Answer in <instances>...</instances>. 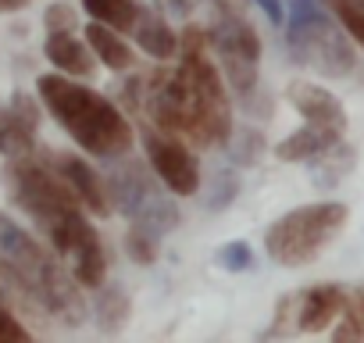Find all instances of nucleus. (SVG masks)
I'll return each mask as SVG.
<instances>
[{
	"instance_id": "f257e3e1",
	"label": "nucleus",
	"mask_w": 364,
	"mask_h": 343,
	"mask_svg": "<svg viewBox=\"0 0 364 343\" xmlns=\"http://www.w3.org/2000/svg\"><path fill=\"white\" fill-rule=\"evenodd\" d=\"M125 100L157 129L186 136L197 147H218L232 136V107L218 68L200 58H178L175 72L125 79Z\"/></svg>"
},
{
	"instance_id": "f03ea898",
	"label": "nucleus",
	"mask_w": 364,
	"mask_h": 343,
	"mask_svg": "<svg viewBox=\"0 0 364 343\" xmlns=\"http://www.w3.org/2000/svg\"><path fill=\"white\" fill-rule=\"evenodd\" d=\"M8 194L11 201L47 233L50 247L72 261V275L79 286L86 290H97L104 286V275H107V254H104V243L97 236V229L86 222L82 215V201L65 186V179L58 172H50L43 161L29 154H18L11 157L8 172Z\"/></svg>"
},
{
	"instance_id": "7ed1b4c3",
	"label": "nucleus",
	"mask_w": 364,
	"mask_h": 343,
	"mask_svg": "<svg viewBox=\"0 0 364 343\" xmlns=\"http://www.w3.org/2000/svg\"><path fill=\"white\" fill-rule=\"evenodd\" d=\"M36 93L43 100V107L54 115V122L93 157H122L132 147V125L125 122V115L100 97L97 90L72 83L68 75H40L36 79Z\"/></svg>"
},
{
	"instance_id": "20e7f679",
	"label": "nucleus",
	"mask_w": 364,
	"mask_h": 343,
	"mask_svg": "<svg viewBox=\"0 0 364 343\" xmlns=\"http://www.w3.org/2000/svg\"><path fill=\"white\" fill-rule=\"evenodd\" d=\"M289 19H286V47L293 61L314 68L318 75L343 79L357 72L353 43L343 36V29L325 15L318 0H286Z\"/></svg>"
},
{
	"instance_id": "39448f33",
	"label": "nucleus",
	"mask_w": 364,
	"mask_h": 343,
	"mask_svg": "<svg viewBox=\"0 0 364 343\" xmlns=\"http://www.w3.org/2000/svg\"><path fill=\"white\" fill-rule=\"evenodd\" d=\"M350 211L339 201H321V204H304L275 218L264 233V250L275 265L282 268H300L311 265L346 226Z\"/></svg>"
},
{
	"instance_id": "423d86ee",
	"label": "nucleus",
	"mask_w": 364,
	"mask_h": 343,
	"mask_svg": "<svg viewBox=\"0 0 364 343\" xmlns=\"http://www.w3.org/2000/svg\"><path fill=\"white\" fill-rule=\"evenodd\" d=\"M111 208H118L136 229H146L154 236L171 233L178 226V208L175 201L157 186V179L150 176L146 168H139L136 161H125L111 172Z\"/></svg>"
},
{
	"instance_id": "0eeeda50",
	"label": "nucleus",
	"mask_w": 364,
	"mask_h": 343,
	"mask_svg": "<svg viewBox=\"0 0 364 343\" xmlns=\"http://www.w3.org/2000/svg\"><path fill=\"white\" fill-rule=\"evenodd\" d=\"M208 40L218 51V61L225 68L229 86L243 100H250L254 90H257V65H261V36H257V29L240 11L225 8V11H218Z\"/></svg>"
},
{
	"instance_id": "6e6552de",
	"label": "nucleus",
	"mask_w": 364,
	"mask_h": 343,
	"mask_svg": "<svg viewBox=\"0 0 364 343\" xmlns=\"http://www.w3.org/2000/svg\"><path fill=\"white\" fill-rule=\"evenodd\" d=\"M343 297H346V290L336 286V283H318V286H307V290H296V293L282 297L279 307H275V322H272L268 336L325 332L339 318Z\"/></svg>"
},
{
	"instance_id": "1a4fd4ad",
	"label": "nucleus",
	"mask_w": 364,
	"mask_h": 343,
	"mask_svg": "<svg viewBox=\"0 0 364 343\" xmlns=\"http://www.w3.org/2000/svg\"><path fill=\"white\" fill-rule=\"evenodd\" d=\"M143 147H146V157H150V168L154 176L175 194V197H190L200 190V164L193 157V150L182 143L175 132H164V129H154L143 122Z\"/></svg>"
},
{
	"instance_id": "9d476101",
	"label": "nucleus",
	"mask_w": 364,
	"mask_h": 343,
	"mask_svg": "<svg viewBox=\"0 0 364 343\" xmlns=\"http://www.w3.org/2000/svg\"><path fill=\"white\" fill-rule=\"evenodd\" d=\"M50 168L58 172V176L65 179V186L100 218L111 215V194H107V183L97 176V168L86 164L79 154H54L50 157Z\"/></svg>"
},
{
	"instance_id": "9b49d317",
	"label": "nucleus",
	"mask_w": 364,
	"mask_h": 343,
	"mask_svg": "<svg viewBox=\"0 0 364 343\" xmlns=\"http://www.w3.org/2000/svg\"><path fill=\"white\" fill-rule=\"evenodd\" d=\"M36 125H40V111L33 97L15 93L11 104L0 111V154H8V157L29 154L36 147Z\"/></svg>"
},
{
	"instance_id": "f8f14e48",
	"label": "nucleus",
	"mask_w": 364,
	"mask_h": 343,
	"mask_svg": "<svg viewBox=\"0 0 364 343\" xmlns=\"http://www.w3.org/2000/svg\"><path fill=\"white\" fill-rule=\"evenodd\" d=\"M289 104L304 115V122L311 125H325V129H336V132H346V111L339 104L336 93H328L325 86H314V83H293L286 90Z\"/></svg>"
},
{
	"instance_id": "ddd939ff",
	"label": "nucleus",
	"mask_w": 364,
	"mask_h": 343,
	"mask_svg": "<svg viewBox=\"0 0 364 343\" xmlns=\"http://www.w3.org/2000/svg\"><path fill=\"white\" fill-rule=\"evenodd\" d=\"M43 54H47V61H50L54 68H61L65 75L93 79V72H97L93 51H90V47H82V40H75L72 33H47Z\"/></svg>"
},
{
	"instance_id": "4468645a",
	"label": "nucleus",
	"mask_w": 364,
	"mask_h": 343,
	"mask_svg": "<svg viewBox=\"0 0 364 343\" xmlns=\"http://www.w3.org/2000/svg\"><path fill=\"white\" fill-rule=\"evenodd\" d=\"M339 139H343V132L307 122L304 129L289 132V136L275 147V154H279V161H311V157H318L321 150H328V147L339 143Z\"/></svg>"
},
{
	"instance_id": "2eb2a0df",
	"label": "nucleus",
	"mask_w": 364,
	"mask_h": 343,
	"mask_svg": "<svg viewBox=\"0 0 364 343\" xmlns=\"http://www.w3.org/2000/svg\"><path fill=\"white\" fill-rule=\"evenodd\" d=\"M86 43H90V51L100 58V65H107L111 72H129L132 61H136V54L129 51V43L118 36V29H111V26H104V22L86 26Z\"/></svg>"
},
{
	"instance_id": "dca6fc26",
	"label": "nucleus",
	"mask_w": 364,
	"mask_h": 343,
	"mask_svg": "<svg viewBox=\"0 0 364 343\" xmlns=\"http://www.w3.org/2000/svg\"><path fill=\"white\" fill-rule=\"evenodd\" d=\"M132 33H136L139 47H143L150 58H157V61H168V58H175V54H178V40H175V33L168 29V22H164L161 15L139 11V19H136Z\"/></svg>"
},
{
	"instance_id": "f3484780",
	"label": "nucleus",
	"mask_w": 364,
	"mask_h": 343,
	"mask_svg": "<svg viewBox=\"0 0 364 343\" xmlns=\"http://www.w3.org/2000/svg\"><path fill=\"white\" fill-rule=\"evenodd\" d=\"M311 161H314V183H318L321 190H332L339 179L350 176L357 154H353V147H346V143L339 139V143H332L328 150H321V154L311 157Z\"/></svg>"
},
{
	"instance_id": "a211bd4d",
	"label": "nucleus",
	"mask_w": 364,
	"mask_h": 343,
	"mask_svg": "<svg viewBox=\"0 0 364 343\" xmlns=\"http://www.w3.org/2000/svg\"><path fill=\"white\" fill-rule=\"evenodd\" d=\"M82 8H86V15L93 22H104V26H111L118 33H129L136 26L139 11H143L136 0H82Z\"/></svg>"
},
{
	"instance_id": "6ab92c4d",
	"label": "nucleus",
	"mask_w": 364,
	"mask_h": 343,
	"mask_svg": "<svg viewBox=\"0 0 364 343\" xmlns=\"http://www.w3.org/2000/svg\"><path fill=\"white\" fill-rule=\"evenodd\" d=\"M129 311H132V304H129V293L122 286L100 290V297H97V329L111 332V336L122 332L129 325Z\"/></svg>"
},
{
	"instance_id": "aec40b11",
	"label": "nucleus",
	"mask_w": 364,
	"mask_h": 343,
	"mask_svg": "<svg viewBox=\"0 0 364 343\" xmlns=\"http://www.w3.org/2000/svg\"><path fill=\"white\" fill-rule=\"evenodd\" d=\"M336 339H364V283L346 290L339 325H336Z\"/></svg>"
},
{
	"instance_id": "412c9836",
	"label": "nucleus",
	"mask_w": 364,
	"mask_h": 343,
	"mask_svg": "<svg viewBox=\"0 0 364 343\" xmlns=\"http://www.w3.org/2000/svg\"><path fill=\"white\" fill-rule=\"evenodd\" d=\"M125 250H129V258H132L136 265H154V261H157V236L132 226L129 236H125Z\"/></svg>"
},
{
	"instance_id": "4be33fe9",
	"label": "nucleus",
	"mask_w": 364,
	"mask_h": 343,
	"mask_svg": "<svg viewBox=\"0 0 364 343\" xmlns=\"http://www.w3.org/2000/svg\"><path fill=\"white\" fill-rule=\"evenodd\" d=\"M218 265H222L225 272H247V268L254 265V250H250V243H243V240L225 243V247L218 250Z\"/></svg>"
},
{
	"instance_id": "5701e85b",
	"label": "nucleus",
	"mask_w": 364,
	"mask_h": 343,
	"mask_svg": "<svg viewBox=\"0 0 364 343\" xmlns=\"http://www.w3.org/2000/svg\"><path fill=\"white\" fill-rule=\"evenodd\" d=\"M26 339H29L26 322H18L15 311H8L4 304H0V343H26Z\"/></svg>"
},
{
	"instance_id": "b1692460",
	"label": "nucleus",
	"mask_w": 364,
	"mask_h": 343,
	"mask_svg": "<svg viewBox=\"0 0 364 343\" xmlns=\"http://www.w3.org/2000/svg\"><path fill=\"white\" fill-rule=\"evenodd\" d=\"M43 26H47V33H72L75 29V11L68 4H50L43 11Z\"/></svg>"
},
{
	"instance_id": "393cba45",
	"label": "nucleus",
	"mask_w": 364,
	"mask_h": 343,
	"mask_svg": "<svg viewBox=\"0 0 364 343\" xmlns=\"http://www.w3.org/2000/svg\"><path fill=\"white\" fill-rule=\"evenodd\" d=\"M204 47H208V36L197 26H186V33H182V40H178V58H200Z\"/></svg>"
},
{
	"instance_id": "a878e982",
	"label": "nucleus",
	"mask_w": 364,
	"mask_h": 343,
	"mask_svg": "<svg viewBox=\"0 0 364 343\" xmlns=\"http://www.w3.org/2000/svg\"><path fill=\"white\" fill-rule=\"evenodd\" d=\"M168 19H190L197 11V0H154Z\"/></svg>"
},
{
	"instance_id": "bb28decb",
	"label": "nucleus",
	"mask_w": 364,
	"mask_h": 343,
	"mask_svg": "<svg viewBox=\"0 0 364 343\" xmlns=\"http://www.w3.org/2000/svg\"><path fill=\"white\" fill-rule=\"evenodd\" d=\"M29 4V0H0V15H8V11H22Z\"/></svg>"
}]
</instances>
